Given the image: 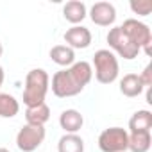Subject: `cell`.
<instances>
[{
  "label": "cell",
  "instance_id": "obj_7",
  "mask_svg": "<svg viewBox=\"0 0 152 152\" xmlns=\"http://www.w3.org/2000/svg\"><path fill=\"white\" fill-rule=\"evenodd\" d=\"M45 136H47L45 125H29V124H25L16 134V147L22 152H34L45 141Z\"/></svg>",
  "mask_w": 152,
  "mask_h": 152
},
{
  "label": "cell",
  "instance_id": "obj_10",
  "mask_svg": "<svg viewBox=\"0 0 152 152\" xmlns=\"http://www.w3.org/2000/svg\"><path fill=\"white\" fill-rule=\"evenodd\" d=\"M59 125L64 134H77L84 125V116L77 109H64L59 115Z\"/></svg>",
  "mask_w": 152,
  "mask_h": 152
},
{
  "label": "cell",
  "instance_id": "obj_1",
  "mask_svg": "<svg viewBox=\"0 0 152 152\" xmlns=\"http://www.w3.org/2000/svg\"><path fill=\"white\" fill-rule=\"evenodd\" d=\"M50 88V77L43 68H32L25 77L23 88V104L27 107L43 104Z\"/></svg>",
  "mask_w": 152,
  "mask_h": 152
},
{
  "label": "cell",
  "instance_id": "obj_18",
  "mask_svg": "<svg viewBox=\"0 0 152 152\" xmlns=\"http://www.w3.org/2000/svg\"><path fill=\"white\" fill-rule=\"evenodd\" d=\"M20 111V102L9 95V93H0V118H13Z\"/></svg>",
  "mask_w": 152,
  "mask_h": 152
},
{
  "label": "cell",
  "instance_id": "obj_3",
  "mask_svg": "<svg viewBox=\"0 0 152 152\" xmlns=\"http://www.w3.org/2000/svg\"><path fill=\"white\" fill-rule=\"evenodd\" d=\"M122 32L147 56H152V32L147 23L140 22L138 18H127L120 25Z\"/></svg>",
  "mask_w": 152,
  "mask_h": 152
},
{
  "label": "cell",
  "instance_id": "obj_11",
  "mask_svg": "<svg viewBox=\"0 0 152 152\" xmlns=\"http://www.w3.org/2000/svg\"><path fill=\"white\" fill-rule=\"evenodd\" d=\"M143 90H145V86H143L138 73H125L120 79V93L127 99L140 97L143 93Z\"/></svg>",
  "mask_w": 152,
  "mask_h": 152
},
{
  "label": "cell",
  "instance_id": "obj_6",
  "mask_svg": "<svg viewBox=\"0 0 152 152\" xmlns=\"http://www.w3.org/2000/svg\"><path fill=\"white\" fill-rule=\"evenodd\" d=\"M107 43H109V47L113 48L111 52L115 54H118L120 57H124V59H127V61H131V59H134V57H138V54L141 52L124 32H122V29H120V25L118 27H113V29H109V32H107Z\"/></svg>",
  "mask_w": 152,
  "mask_h": 152
},
{
  "label": "cell",
  "instance_id": "obj_21",
  "mask_svg": "<svg viewBox=\"0 0 152 152\" xmlns=\"http://www.w3.org/2000/svg\"><path fill=\"white\" fill-rule=\"evenodd\" d=\"M4 79H6V72H4L2 66H0V88H2V84H4Z\"/></svg>",
  "mask_w": 152,
  "mask_h": 152
},
{
  "label": "cell",
  "instance_id": "obj_12",
  "mask_svg": "<svg viewBox=\"0 0 152 152\" xmlns=\"http://www.w3.org/2000/svg\"><path fill=\"white\" fill-rule=\"evenodd\" d=\"M63 16H64L66 22H70L73 25H79L88 16L86 4L81 2V0H70V2H66L64 7H63Z\"/></svg>",
  "mask_w": 152,
  "mask_h": 152
},
{
  "label": "cell",
  "instance_id": "obj_15",
  "mask_svg": "<svg viewBox=\"0 0 152 152\" xmlns=\"http://www.w3.org/2000/svg\"><path fill=\"white\" fill-rule=\"evenodd\" d=\"M50 59L59 66H72L75 63V50L66 45H56L50 48Z\"/></svg>",
  "mask_w": 152,
  "mask_h": 152
},
{
  "label": "cell",
  "instance_id": "obj_4",
  "mask_svg": "<svg viewBox=\"0 0 152 152\" xmlns=\"http://www.w3.org/2000/svg\"><path fill=\"white\" fill-rule=\"evenodd\" d=\"M52 93L59 99H68L79 95L84 88L79 84V81L75 79V75L70 72V68H63L52 75V83H50Z\"/></svg>",
  "mask_w": 152,
  "mask_h": 152
},
{
  "label": "cell",
  "instance_id": "obj_13",
  "mask_svg": "<svg viewBox=\"0 0 152 152\" xmlns=\"http://www.w3.org/2000/svg\"><path fill=\"white\" fill-rule=\"evenodd\" d=\"M152 129V113L148 109L136 111L129 120V132H150Z\"/></svg>",
  "mask_w": 152,
  "mask_h": 152
},
{
  "label": "cell",
  "instance_id": "obj_2",
  "mask_svg": "<svg viewBox=\"0 0 152 152\" xmlns=\"http://www.w3.org/2000/svg\"><path fill=\"white\" fill-rule=\"evenodd\" d=\"M93 73L100 84H111L118 79V59L109 48H100L93 56Z\"/></svg>",
  "mask_w": 152,
  "mask_h": 152
},
{
  "label": "cell",
  "instance_id": "obj_9",
  "mask_svg": "<svg viewBox=\"0 0 152 152\" xmlns=\"http://www.w3.org/2000/svg\"><path fill=\"white\" fill-rule=\"evenodd\" d=\"M64 41H66V47H70L72 50L75 48H88L91 45V31L84 25H73L70 29H66L64 32Z\"/></svg>",
  "mask_w": 152,
  "mask_h": 152
},
{
  "label": "cell",
  "instance_id": "obj_19",
  "mask_svg": "<svg viewBox=\"0 0 152 152\" xmlns=\"http://www.w3.org/2000/svg\"><path fill=\"white\" fill-rule=\"evenodd\" d=\"M131 11L138 16H148L152 11V0H132L129 4Z\"/></svg>",
  "mask_w": 152,
  "mask_h": 152
},
{
  "label": "cell",
  "instance_id": "obj_20",
  "mask_svg": "<svg viewBox=\"0 0 152 152\" xmlns=\"http://www.w3.org/2000/svg\"><path fill=\"white\" fill-rule=\"evenodd\" d=\"M140 79H141V83H143L145 88H150L152 86V64H147L145 66V70L140 73Z\"/></svg>",
  "mask_w": 152,
  "mask_h": 152
},
{
  "label": "cell",
  "instance_id": "obj_5",
  "mask_svg": "<svg viewBox=\"0 0 152 152\" xmlns=\"http://www.w3.org/2000/svg\"><path fill=\"white\" fill-rule=\"evenodd\" d=\"M129 145V132L122 127L104 129L99 136V148L102 152H125Z\"/></svg>",
  "mask_w": 152,
  "mask_h": 152
},
{
  "label": "cell",
  "instance_id": "obj_22",
  "mask_svg": "<svg viewBox=\"0 0 152 152\" xmlns=\"http://www.w3.org/2000/svg\"><path fill=\"white\" fill-rule=\"evenodd\" d=\"M0 152H11L9 148H6V147H0Z\"/></svg>",
  "mask_w": 152,
  "mask_h": 152
},
{
  "label": "cell",
  "instance_id": "obj_17",
  "mask_svg": "<svg viewBox=\"0 0 152 152\" xmlns=\"http://www.w3.org/2000/svg\"><path fill=\"white\" fill-rule=\"evenodd\" d=\"M150 145H152L150 132H129L127 150H131V152H148Z\"/></svg>",
  "mask_w": 152,
  "mask_h": 152
},
{
  "label": "cell",
  "instance_id": "obj_14",
  "mask_svg": "<svg viewBox=\"0 0 152 152\" xmlns=\"http://www.w3.org/2000/svg\"><path fill=\"white\" fill-rule=\"evenodd\" d=\"M25 120L29 125H45L50 120V107L43 102L25 109Z\"/></svg>",
  "mask_w": 152,
  "mask_h": 152
},
{
  "label": "cell",
  "instance_id": "obj_16",
  "mask_svg": "<svg viewBox=\"0 0 152 152\" xmlns=\"http://www.w3.org/2000/svg\"><path fill=\"white\" fill-rule=\"evenodd\" d=\"M57 152H84V140L79 134H63L57 141Z\"/></svg>",
  "mask_w": 152,
  "mask_h": 152
},
{
  "label": "cell",
  "instance_id": "obj_23",
  "mask_svg": "<svg viewBox=\"0 0 152 152\" xmlns=\"http://www.w3.org/2000/svg\"><path fill=\"white\" fill-rule=\"evenodd\" d=\"M2 54H4V47H2V43H0V57H2Z\"/></svg>",
  "mask_w": 152,
  "mask_h": 152
},
{
  "label": "cell",
  "instance_id": "obj_8",
  "mask_svg": "<svg viewBox=\"0 0 152 152\" xmlns=\"http://www.w3.org/2000/svg\"><path fill=\"white\" fill-rule=\"evenodd\" d=\"M90 18L99 27H109L116 20V9L111 2H95L90 7Z\"/></svg>",
  "mask_w": 152,
  "mask_h": 152
}]
</instances>
